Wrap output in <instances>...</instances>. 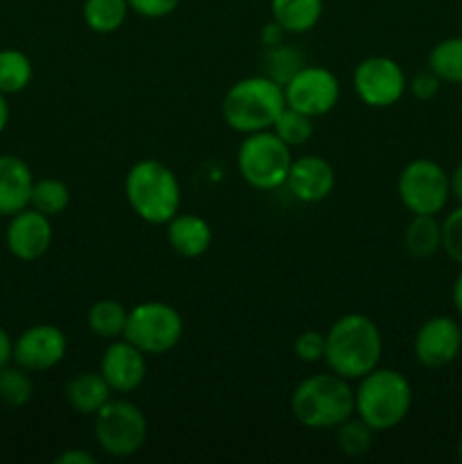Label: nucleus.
<instances>
[{
  "instance_id": "nucleus-1",
  "label": "nucleus",
  "mask_w": 462,
  "mask_h": 464,
  "mask_svg": "<svg viewBox=\"0 0 462 464\" xmlns=\"http://www.w3.org/2000/svg\"><path fill=\"white\" fill-rule=\"evenodd\" d=\"M324 335V362L333 374L358 381L379 367L383 356V335L371 317L347 313L338 317Z\"/></svg>"
},
{
  "instance_id": "nucleus-2",
  "label": "nucleus",
  "mask_w": 462,
  "mask_h": 464,
  "mask_svg": "<svg viewBox=\"0 0 462 464\" xmlns=\"http://www.w3.org/2000/svg\"><path fill=\"white\" fill-rule=\"evenodd\" d=\"M353 403L358 420L365 421L374 433H388L397 429L412 408V385L399 370L376 367L358 379L353 390Z\"/></svg>"
},
{
  "instance_id": "nucleus-3",
  "label": "nucleus",
  "mask_w": 462,
  "mask_h": 464,
  "mask_svg": "<svg viewBox=\"0 0 462 464\" xmlns=\"http://www.w3.org/2000/svg\"><path fill=\"white\" fill-rule=\"evenodd\" d=\"M125 198L148 225H168L179 213L181 186L177 175L157 159H140L125 175Z\"/></svg>"
},
{
  "instance_id": "nucleus-4",
  "label": "nucleus",
  "mask_w": 462,
  "mask_h": 464,
  "mask_svg": "<svg viewBox=\"0 0 462 464\" xmlns=\"http://www.w3.org/2000/svg\"><path fill=\"white\" fill-rule=\"evenodd\" d=\"M290 408H293L294 420L303 429H338L356 412L351 381L342 379L333 372L308 376L294 388Z\"/></svg>"
},
{
  "instance_id": "nucleus-5",
  "label": "nucleus",
  "mask_w": 462,
  "mask_h": 464,
  "mask_svg": "<svg viewBox=\"0 0 462 464\" xmlns=\"http://www.w3.org/2000/svg\"><path fill=\"white\" fill-rule=\"evenodd\" d=\"M285 109L284 86L267 75L243 77L222 98V118L226 127L238 134L272 130Z\"/></svg>"
},
{
  "instance_id": "nucleus-6",
  "label": "nucleus",
  "mask_w": 462,
  "mask_h": 464,
  "mask_svg": "<svg viewBox=\"0 0 462 464\" xmlns=\"http://www.w3.org/2000/svg\"><path fill=\"white\" fill-rule=\"evenodd\" d=\"M236 166L247 186L256 190H276L285 186L288 179L293 148L285 145L272 130L245 134L236 154Z\"/></svg>"
},
{
  "instance_id": "nucleus-7",
  "label": "nucleus",
  "mask_w": 462,
  "mask_h": 464,
  "mask_svg": "<svg viewBox=\"0 0 462 464\" xmlns=\"http://www.w3.org/2000/svg\"><path fill=\"white\" fill-rule=\"evenodd\" d=\"M93 435L109 458H131L148 442V417L130 399H109L93 415Z\"/></svg>"
},
{
  "instance_id": "nucleus-8",
  "label": "nucleus",
  "mask_w": 462,
  "mask_h": 464,
  "mask_svg": "<svg viewBox=\"0 0 462 464\" xmlns=\"http://www.w3.org/2000/svg\"><path fill=\"white\" fill-rule=\"evenodd\" d=\"M184 320L179 311L166 302H140L130 308L122 338L140 349L145 356H163L179 344Z\"/></svg>"
},
{
  "instance_id": "nucleus-9",
  "label": "nucleus",
  "mask_w": 462,
  "mask_h": 464,
  "mask_svg": "<svg viewBox=\"0 0 462 464\" xmlns=\"http://www.w3.org/2000/svg\"><path fill=\"white\" fill-rule=\"evenodd\" d=\"M397 193L410 216H438L451 198V186L447 170L439 163L415 159L399 172Z\"/></svg>"
},
{
  "instance_id": "nucleus-10",
  "label": "nucleus",
  "mask_w": 462,
  "mask_h": 464,
  "mask_svg": "<svg viewBox=\"0 0 462 464\" xmlns=\"http://www.w3.org/2000/svg\"><path fill=\"white\" fill-rule=\"evenodd\" d=\"M351 84L362 104L371 109H388L406 95L408 77L397 59L374 54L358 63Z\"/></svg>"
},
{
  "instance_id": "nucleus-11",
  "label": "nucleus",
  "mask_w": 462,
  "mask_h": 464,
  "mask_svg": "<svg viewBox=\"0 0 462 464\" xmlns=\"http://www.w3.org/2000/svg\"><path fill=\"white\" fill-rule=\"evenodd\" d=\"M285 104L311 118L326 116L340 102V82L324 66H303L284 86Z\"/></svg>"
},
{
  "instance_id": "nucleus-12",
  "label": "nucleus",
  "mask_w": 462,
  "mask_h": 464,
  "mask_svg": "<svg viewBox=\"0 0 462 464\" xmlns=\"http://www.w3.org/2000/svg\"><path fill=\"white\" fill-rule=\"evenodd\" d=\"M462 349V329L453 317L433 315L417 329L412 352L419 365L442 370L451 365Z\"/></svg>"
},
{
  "instance_id": "nucleus-13",
  "label": "nucleus",
  "mask_w": 462,
  "mask_h": 464,
  "mask_svg": "<svg viewBox=\"0 0 462 464\" xmlns=\"http://www.w3.org/2000/svg\"><path fill=\"white\" fill-rule=\"evenodd\" d=\"M68 338L59 326L34 324L14 340L12 362L32 372H48L66 358Z\"/></svg>"
},
{
  "instance_id": "nucleus-14",
  "label": "nucleus",
  "mask_w": 462,
  "mask_h": 464,
  "mask_svg": "<svg viewBox=\"0 0 462 464\" xmlns=\"http://www.w3.org/2000/svg\"><path fill=\"white\" fill-rule=\"evenodd\" d=\"M5 245L18 261H36L45 256L53 245V222L36 208H23L9 218V225L5 229Z\"/></svg>"
},
{
  "instance_id": "nucleus-15",
  "label": "nucleus",
  "mask_w": 462,
  "mask_h": 464,
  "mask_svg": "<svg viewBox=\"0 0 462 464\" xmlns=\"http://www.w3.org/2000/svg\"><path fill=\"white\" fill-rule=\"evenodd\" d=\"M100 374L116 394H130L143 385L148 374L145 353L127 338L111 340L100 358Z\"/></svg>"
},
{
  "instance_id": "nucleus-16",
  "label": "nucleus",
  "mask_w": 462,
  "mask_h": 464,
  "mask_svg": "<svg viewBox=\"0 0 462 464\" xmlns=\"http://www.w3.org/2000/svg\"><path fill=\"white\" fill-rule=\"evenodd\" d=\"M285 188L303 204H317L329 198L335 188V172L326 159L317 154H303L293 159Z\"/></svg>"
},
{
  "instance_id": "nucleus-17",
  "label": "nucleus",
  "mask_w": 462,
  "mask_h": 464,
  "mask_svg": "<svg viewBox=\"0 0 462 464\" xmlns=\"http://www.w3.org/2000/svg\"><path fill=\"white\" fill-rule=\"evenodd\" d=\"M34 175L21 157L0 154V216L12 218L14 213L30 207Z\"/></svg>"
},
{
  "instance_id": "nucleus-18",
  "label": "nucleus",
  "mask_w": 462,
  "mask_h": 464,
  "mask_svg": "<svg viewBox=\"0 0 462 464\" xmlns=\"http://www.w3.org/2000/svg\"><path fill=\"white\" fill-rule=\"evenodd\" d=\"M166 227L168 245L181 258H199L211 247L213 229L204 218L193 213H177Z\"/></svg>"
},
{
  "instance_id": "nucleus-19",
  "label": "nucleus",
  "mask_w": 462,
  "mask_h": 464,
  "mask_svg": "<svg viewBox=\"0 0 462 464\" xmlns=\"http://www.w3.org/2000/svg\"><path fill=\"white\" fill-rule=\"evenodd\" d=\"M111 397L113 390L100 372H77L66 383V401L77 415L93 417Z\"/></svg>"
},
{
  "instance_id": "nucleus-20",
  "label": "nucleus",
  "mask_w": 462,
  "mask_h": 464,
  "mask_svg": "<svg viewBox=\"0 0 462 464\" xmlns=\"http://www.w3.org/2000/svg\"><path fill=\"white\" fill-rule=\"evenodd\" d=\"M272 21L284 27L285 34H306L320 23L324 0H272Z\"/></svg>"
},
{
  "instance_id": "nucleus-21",
  "label": "nucleus",
  "mask_w": 462,
  "mask_h": 464,
  "mask_svg": "<svg viewBox=\"0 0 462 464\" xmlns=\"http://www.w3.org/2000/svg\"><path fill=\"white\" fill-rule=\"evenodd\" d=\"M406 252L415 258H430L442 249V222L438 216H412L403 231Z\"/></svg>"
},
{
  "instance_id": "nucleus-22",
  "label": "nucleus",
  "mask_w": 462,
  "mask_h": 464,
  "mask_svg": "<svg viewBox=\"0 0 462 464\" xmlns=\"http://www.w3.org/2000/svg\"><path fill=\"white\" fill-rule=\"evenodd\" d=\"M127 317H130V308L122 306L118 299H100L86 313V324L91 334L111 343L125 335Z\"/></svg>"
},
{
  "instance_id": "nucleus-23",
  "label": "nucleus",
  "mask_w": 462,
  "mask_h": 464,
  "mask_svg": "<svg viewBox=\"0 0 462 464\" xmlns=\"http://www.w3.org/2000/svg\"><path fill=\"white\" fill-rule=\"evenodd\" d=\"M130 3L127 0H84L82 16L89 30L95 34H113L125 25L130 16Z\"/></svg>"
},
{
  "instance_id": "nucleus-24",
  "label": "nucleus",
  "mask_w": 462,
  "mask_h": 464,
  "mask_svg": "<svg viewBox=\"0 0 462 464\" xmlns=\"http://www.w3.org/2000/svg\"><path fill=\"white\" fill-rule=\"evenodd\" d=\"M34 77V66L25 53L16 48L0 50V91L5 95L21 93L30 86Z\"/></svg>"
},
{
  "instance_id": "nucleus-25",
  "label": "nucleus",
  "mask_w": 462,
  "mask_h": 464,
  "mask_svg": "<svg viewBox=\"0 0 462 464\" xmlns=\"http://www.w3.org/2000/svg\"><path fill=\"white\" fill-rule=\"evenodd\" d=\"M428 68L448 84H462V36H451L433 45Z\"/></svg>"
},
{
  "instance_id": "nucleus-26",
  "label": "nucleus",
  "mask_w": 462,
  "mask_h": 464,
  "mask_svg": "<svg viewBox=\"0 0 462 464\" xmlns=\"http://www.w3.org/2000/svg\"><path fill=\"white\" fill-rule=\"evenodd\" d=\"M68 204H71V188L62 179H54V177H45L39 181L34 179L30 199L32 208H36L43 216L54 218L66 211Z\"/></svg>"
},
{
  "instance_id": "nucleus-27",
  "label": "nucleus",
  "mask_w": 462,
  "mask_h": 464,
  "mask_svg": "<svg viewBox=\"0 0 462 464\" xmlns=\"http://www.w3.org/2000/svg\"><path fill=\"white\" fill-rule=\"evenodd\" d=\"M34 397V383L30 372L18 367L16 362L0 370V401L9 408H23Z\"/></svg>"
},
{
  "instance_id": "nucleus-28",
  "label": "nucleus",
  "mask_w": 462,
  "mask_h": 464,
  "mask_svg": "<svg viewBox=\"0 0 462 464\" xmlns=\"http://www.w3.org/2000/svg\"><path fill=\"white\" fill-rule=\"evenodd\" d=\"M374 435L376 433L365 421L353 415L335 429V444H338V449L344 456L362 458L374 447Z\"/></svg>"
},
{
  "instance_id": "nucleus-29",
  "label": "nucleus",
  "mask_w": 462,
  "mask_h": 464,
  "mask_svg": "<svg viewBox=\"0 0 462 464\" xmlns=\"http://www.w3.org/2000/svg\"><path fill=\"white\" fill-rule=\"evenodd\" d=\"M265 75L270 80H274L276 84L285 86L303 66H306V59L299 53L294 45L279 44L274 48H267L265 54Z\"/></svg>"
},
{
  "instance_id": "nucleus-30",
  "label": "nucleus",
  "mask_w": 462,
  "mask_h": 464,
  "mask_svg": "<svg viewBox=\"0 0 462 464\" xmlns=\"http://www.w3.org/2000/svg\"><path fill=\"white\" fill-rule=\"evenodd\" d=\"M272 131H274V134L279 136L285 145H290V148H297V145H303L311 140L313 118L285 104V109L279 113V118L274 121V125H272Z\"/></svg>"
},
{
  "instance_id": "nucleus-31",
  "label": "nucleus",
  "mask_w": 462,
  "mask_h": 464,
  "mask_svg": "<svg viewBox=\"0 0 462 464\" xmlns=\"http://www.w3.org/2000/svg\"><path fill=\"white\" fill-rule=\"evenodd\" d=\"M442 252L462 266V204L442 222Z\"/></svg>"
},
{
  "instance_id": "nucleus-32",
  "label": "nucleus",
  "mask_w": 462,
  "mask_h": 464,
  "mask_svg": "<svg viewBox=\"0 0 462 464\" xmlns=\"http://www.w3.org/2000/svg\"><path fill=\"white\" fill-rule=\"evenodd\" d=\"M294 356L306 365H315V362L324 361V349H326V335L322 331H302L294 338Z\"/></svg>"
},
{
  "instance_id": "nucleus-33",
  "label": "nucleus",
  "mask_w": 462,
  "mask_h": 464,
  "mask_svg": "<svg viewBox=\"0 0 462 464\" xmlns=\"http://www.w3.org/2000/svg\"><path fill=\"white\" fill-rule=\"evenodd\" d=\"M127 3H130L131 12L139 14V16L159 21V18H166L172 12H177L181 0H127Z\"/></svg>"
},
{
  "instance_id": "nucleus-34",
  "label": "nucleus",
  "mask_w": 462,
  "mask_h": 464,
  "mask_svg": "<svg viewBox=\"0 0 462 464\" xmlns=\"http://www.w3.org/2000/svg\"><path fill=\"white\" fill-rule=\"evenodd\" d=\"M439 86H442V80H439V77L435 75L430 68L419 71L417 75H412L410 82H408V89H410V93L415 95L417 100H421V102H428V100H433L435 95L439 93Z\"/></svg>"
},
{
  "instance_id": "nucleus-35",
  "label": "nucleus",
  "mask_w": 462,
  "mask_h": 464,
  "mask_svg": "<svg viewBox=\"0 0 462 464\" xmlns=\"http://www.w3.org/2000/svg\"><path fill=\"white\" fill-rule=\"evenodd\" d=\"M54 464H95V456L84 449H68L54 458Z\"/></svg>"
},
{
  "instance_id": "nucleus-36",
  "label": "nucleus",
  "mask_w": 462,
  "mask_h": 464,
  "mask_svg": "<svg viewBox=\"0 0 462 464\" xmlns=\"http://www.w3.org/2000/svg\"><path fill=\"white\" fill-rule=\"evenodd\" d=\"M284 39H285V32H284V27L279 25V23H267L265 27H263L261 30V44H263V48H274V45H279V44H284Z\"/></svg>"
},
{
  "instance_id": "nucleus-37",
  "label": "nucleus",
  "mask_w": 462,
  "mask_h": 464,
  "mask_svg": "<svg viewBox=\"0 0 462 464\" xmlns=\"http://www.w3.org/2000/svg\"><path fill=\"white\" fill-rule=\"evenodd\" d=\"M12 352H14V340L9 338L7 331L0 326V370L12 362Z\"/></svg>"
},
{
  "instance_id": "nucleus-38",
  "label": "nucleus",
  "mask_w": 462,
  "mask_h": 464,
  "mask_svg": "<svg viewBox=\"0 0 462 464\" xmlns=\"http://www.w3.org/2000/svg\"><path fill=\"white\" fill-rule=\"evenodd\" d=\"M448 186H451V195L462 204V163L456 170L448 175Z\"/></svg>"
},
{
  "instance_id": "nucleus-39",
  "label": "nucleus",
  "mask_w": 462,
  "mask_h": 464,
  "mask_svg": "<svg viewBox=\"0 0 462 464\" xmlns=\"http://www.w3.org/2000/svg\"><path fill=\"white\" fill-rule=\"evenodd\" d=\"M451 297H453V306H456L457 315L462 317V272H460V275H457L456 284H453Z\"/></svg>"
},
{
  "instance_id": "nucleus-40",
  "label": "nucleus",
  "mask_w": 462,
  "mask_h": 464,
  "mask_svg": "<svg viewBox=\"0 0 462 464\" xmlns=\"http://www.w3.org/2000/svg\"><path fill=\"white\" fill-rule=\"evenodd\" d=\"M9 122V102H7V95L0 91V131H5Z\"/></svg>"
},
{
  "instance_id": "nucleus-41",
  "label": "nucleus",
  "mask_w": 462,
  "mask_h": 464,
  "mask_svg": "<svg viewBox=\"0 0 462 464\" xmlns=\"http://www.w3.org/2000/svg\"><path fill=\"white\" fill-rule=\"evenodd\" d=\"M457 458H460V462H462V440H460V444H457Z\"/></svg>"
}]
</instances>
